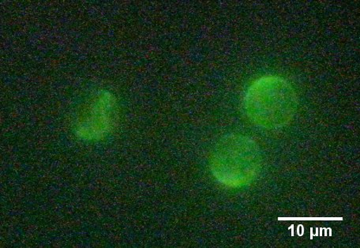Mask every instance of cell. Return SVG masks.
Instances as JSON below:
<instances>
[{
    "label": "cell",
    "instance_id": "1",
    "mask_svg": "<svg viewBox=\"0 0 360 248\" xmlns=\"http://www.w3.org/2000/svg\"><path fill=\"white\" fill-rule=\"evenodd\" d=\"M295 101L294 93L285 81L264 77L250 87L244 100V110L250 122L270 129L291 119Z\"/></svg>",
    "mask_w": 360,
    "mask_h": 248
},
{
    "label": "cell",
    "instance_id": "2",
    "mask_svg": "<svg viewBox=\"0 0 360 248\" xmlns=\"http://www.w3.org/2000/svg\"><path fill=\"white\" fill-rule=\"evenodd\" d=\"M259 164V150L252 140L231 136L217 146L211 168L218 181L226 185L239 186L252 179Z\"/></svg>",
    "mask_w": 360,
    "mask_h": 248
},
{
    "label": "cell",
    "instance_id": "3",
    "mask_svg": "<svg viewBox=\"0 0 360 248\" xmlns=\"http://www.w3.org/2000/svg\"><path fill=\"white\" fill-rule=\"evenodd\" d=\"M118 117L117 99L111 93L100 92L81 106L75 131L82 139L99 140L115 129Z\"/></svg>",
    "mask_w": 360,
    "mask_h": 248
}]
</instances>
